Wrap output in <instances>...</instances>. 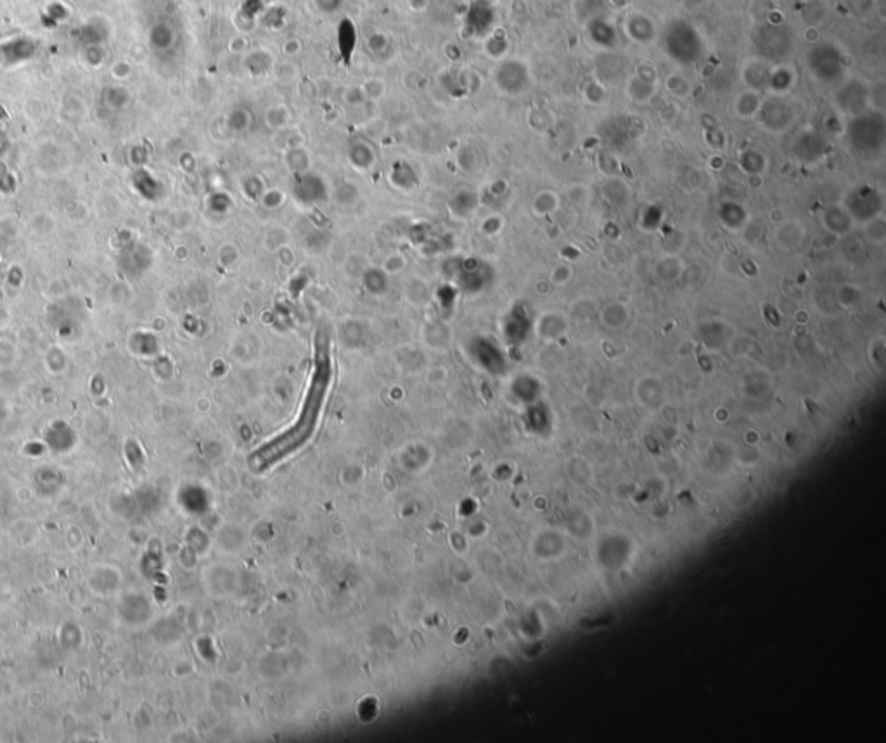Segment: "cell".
<instances>
[{
  "label": "cell",
  "mask_w": 886,
  "mask_h": 743,
  "mask_svg": "<svg viewBox=\"0 0 886 743\" xmlns=\"http://www.w3.org/2000/svg\"><path fill=\"white\" fill-rule=\"evenodd\" d=\"M331 373L333 371H331L327 340L324 336H319V340L315 343L313 373L312 378H310L309 390H307L298 419L284 434H280L279 437L270 440L269 444L263 445L262 449H258L251 456V464H253L254 470H265V468L279 463L280 459L287 458L294 451H298L300 447H303L310 440V437H312L313 430L317 427V421H319L324 401H326L327 388H329L331 383Z\"/></svg>",
  "instance_id": "6da1fadb"
}]
</instances>
